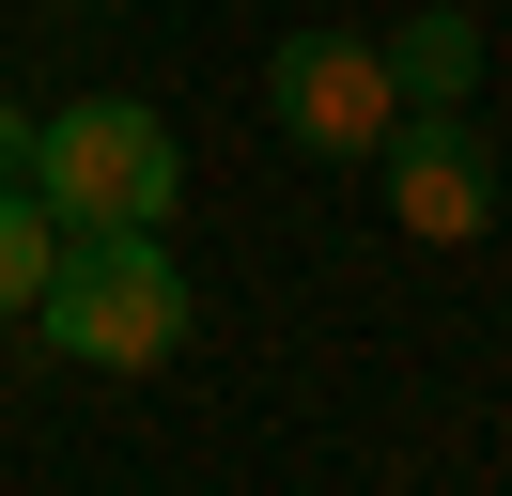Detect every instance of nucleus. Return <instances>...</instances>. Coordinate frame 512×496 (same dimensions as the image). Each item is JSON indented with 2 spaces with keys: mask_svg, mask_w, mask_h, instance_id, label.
<instances>
[{
  "mask_svg": "<svg viewBox=\"0 0 512 496\" xmlns=\"http://www.w3.org/2000/svg\"><path fill=\"white\" fill-rule=\"evenodd\" d=\"M16 326L47 357H78V372H156L187 341V264H171V233H63L47 248V295Z\"/></svg>",
  "mask_w": 512,
  "mask_h": 496,
  "instance_id": "nucleus-1",
  "label": "nucleus"
},
{
  "mask_svg": "<svg viewBox=\"0 0 512 496\" xmlns=\"http://www.w3.org/2000/svg\"><path fill=\"white\" fill-rule=\"evenodd\" d=\"M171 186H187V155H171V124L140 93H78V109L32 124V202L63 233H156Z\"/></svg>",
  "mask_w": 512,
  "mask_h": 496,
  "instance_id": "nucleus-2",
  "label": "nucleus"
},
{
  "mask_svg": "<svg viewBox=\"0 0 512 496\" xmlns=\"http://www.w3.org/2000/svg\"><path fill=\"white\" fill-rule=\"evenodd\" d=\"M264 109H280V140H311V155H388L404 93H388V47H357V31H295V47L264 62Z\"/></svg>",
  "mask_w": 512,
  "mask_h": 496,
  "instance_id": "nucleus-3",
  "label": "nucleus"
},
{
  "mask_svg": "<svg viewBox=\"0 0 512 496\" xmlns=\"http://www.w3.org/2000/svg\"><path fill=\"white\" fill-rule=\"evenodd\" d=\"M388 202H404V233L466 248L481 217H497V155L466 140V109H404L388 124Z\"/></svg>",
  "mask_w": 512,
  "mask_h": 496,
  "instance_id": "nucleus-4",
  "label": "nucleus"
},
{
  "mask_svg": "<svg viewBox=\"0 0 512 496\" xmlns=\"http://www.w3.org/2000/svg\"><path fill=\"white\" fill-rule=\"evenodd\" d=\"M466 78H481V16H404L388 31V93L404 109H466Z\"/></svg>",
  "mask_w": 512,
  "mask_h": 496,
  "instance_id": "nucleus-5",
  "label": "nucleus"
},
{
  "mask_svg": "<svg viewBox=\"0 0 512 496\" xmlns=\"http://www.w3.org/2000/svg\"><path fill=\"white\" fill-rule=\"evenodd\" d=\"M47 248H63V217L32 202V171H0V326L47 295Z\"/></svg>",
  "mask_w": 512,
  "mask_h": 496,
  "instance_id": "nucleus-6",
  "label": "nucleus"
},
{
  "mask_svg": "<svg viewBox=\"0 0 512 496\" xmlns=\"http://www.w3.org/2000/svg\"><path fill=\"white\" fill-rule=\"evenodd\" d=\"M0 171H32V109H0Z\"/></svg>",
  "mask_w": 512,
  "mask_h": 496,
  "instance_id": "nucleus-7",
  "label": "nucleus"
},
{
  "mask_svg": "<svg viewBox=\"0 0 512 496\" xmlns=\"http://www.w3.org/2000/svg\"><path fill=\"white\" fill-rule=\"evenodd\" d=\"M63 16H94V0H63Z\"/></svg>",
  "mask_w": 512,
  "mask_h": 496,
  "instance_id": "nucleus-8",
  "label": "nucleus"
}]
</instances>
